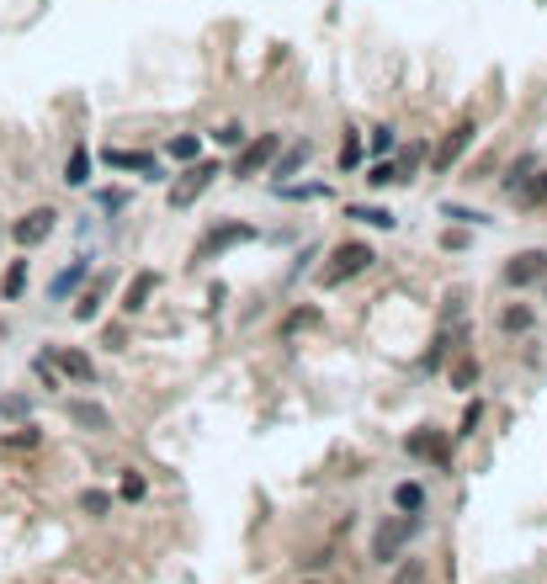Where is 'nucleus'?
Wrapping results in <instances>:
<instances>
[{
	"label": "nucleus",
	"mask_w": 547,
	"mask_h": 584,
	"mask_svg": "<svg viewBox=\"0 0 547 584\" xmlns=\"http://www.w3.org/2000/svg\"><path fill=\"white\" fill-rule=\"evenodd\" d=\"M372 261H377V255H372V244H362V239L335 244V250H330V266L319 271V288H346L351 277H362Z\"/></svg>",
	"instance_id": "1"
},
{
	"label": "nucleus",
	"mask_w": 547,
	"mask_h": 584,
	"mask_svg": "<svg viewBox=\"0 0 547 584\" xmlns=\"http://www.w3.org/2000/svg\"><path fill=\"white\" fill-rule=\"evenodd\" d=\"M415 531H420V516H388V521L372 531V558H377V563H393V558L410 547Z\"/></svg>",
	"instance_id": "2"
},
{
	"label": "nucleus",
	"mask_w": 547,
	"mask_h": 584,
	"mask_svg": "<svg viewBox=\"0 0 547 584\" xmlns=\"http://www.w3.org/2000/svg\"><path fill=\"white\" fill-rule=\"evenodd\" d=\"M404 452L410 457H420V463H436V467H452V436L446 430H410L404 436Z\"/></svg>",
	"instance_id": "3"
},
{
	"label": "nucleus",
	"mask_w": 547,
	"mask_h": 584,
	"mask_svg": "<svg viewBox=\"0 0 547 584\" xmlns=\"http://www.w3.org/2000/svg\"><path fill=\"white\" fill-rule=\"evenodd\" d=\"M277 149H282V138L277 133H260V138H250L240 155H234V181H250V175H260L271 160H277Z\"/></svg>",
	"instance_id": "4"
},
{
	"label": "nucleus",
	"mask_w": 547,
	"mask_h": 584,
	"mask_svg": "<svg viewBox=\"0 0 547 584\" xmlns=\"http://www.w3.org/2000/svg\"><path fill=\"white\" fill-rule=\"evenodd\" d=\"M213 175H218V165H213V160H197L191 171H181V181L171 186V208H191V202L213 186Z\"/></svg>",
	"instance_id": "5"
},
{
	"label": "nucleus",
	"mask_w": 547,
	"mask_h": 584,
	"mask_svg": "<svg viewBox=\"0 0 547 584\" xmlns=\"http://www.w3.org/2000/svg\"><path fill=\"white\" fill-rule=\"evenodd\" d=\"M54 229H59V213H54V208H32V213L11 229V239H16L22 250H32V244H43Z\"/></svg>",
	"instance_id": "6"
},
{
	"label": "nucleus",
	"mask_w": 547,
	"mask_h": 584,
	"mask_svg": "<svg viewBox=\"0 0 547 584\" xmlns=\"http://www.w3.org/2000/svg\"><path fill=\"white\" fill-rule=\"evenodd\" d=\"M547 277V250H521V255H510V266H505V282L510 288H532V282H543Z\"/></svg>",
	"instance_id": "7"
},
{
	"label": "nucleus",
	"mask_w": 547,
	"mask_h": 584,
	"mask_svg": "<svg viewBox=\"0 0 547 584\" xmlns=\"http://www.w3.org/2000/svg\"><path fill=\"white\" fill-rule=\"evenodd\" d=\"M473 138H479V128H473V122H457V128L441 138V149H436V171H452V165L473 149Z\"/></svg>",
	"instance_id": "8"
},
{
	"label": "nucleus",
	"mask_w": 547,
	"mask_h": 584,
	"mask_svg": "<svg viewBox=\"0 0 547 584\" xmlns=\"http://www.w3.org/2000/svg\"><path fill=\"white\" fill-rule=\"evenodd\" d=\"M244 239H255V229H250V224H218V229H213L207 239H202V244H197V255H202V261H213L218 250H229V244H244Z\"/></svg>",
	"instance_id": "9"
},
{
	"label": "nucleus",
	"mask_w": 547,
	"mask_h": 584,
	"mask_svg": "<svg viewBox=\"0 0 547 584\" xmlns=\"http://www.w3.org/2000/svg\"><path fill=\"white\" fill-rule=\"evenodd\" d=\"M69 420H75L80 430H112V414L101 404H91V399H69Z\"/></svg>",
	"instance_id": "10"
},
{
	"label": "nucleus",
	"mask_w": 547,
	"mask_h": 584,
	"mask_svg": "<svg viewBox=\"0 0 547 584\" xmlns=\"http://www.w3.org/2000/svg\"><path fill=\"white\" fill-rule=\"evenodd\" d=\"M154 288H160V277H154V271H138V277L128 282V292H122V308H128V314L149 308V297H154Z\"/></svg>",
	"instance_id": "11"
},
{
	"label": "nucleus",
	"mask_w": 547,
	"mask_h": 584,
	"mask_svg": "<svg viewBox=\"0 0 547 584\" xmlns=\"http://www.w3.org/2000/svg\"><path fill=\"white\" fill-rule=\"evenodd\" d=\"M59 372H64V377H75V383H91V377H96V361H91L85 350L64 346L59 350Z\"/></svg>",
	"instance_id": "12"
},
{
	"label": "nucleus",
	"mask_w": 547,
	"mask_h": 584,
	"mask_svg": "<svg viewBox=\"0 0 547 584\" xmlns=\"http://www.w3.org/2000/svg\"><path fill=\"white\" fill-rule=\"evenodd\" d=\"M64 181H69V186H85V181H91V149H85V144L69 149V160H64Z\"/></svg>",
	"instance_id": "13"
},
{
	"label": "nucleus",
	"mask_w": 547,
	"mask_h": 584,
	"mask_svg": "<svg viewBox=\"0 0 547 584\" xmlns=\"http://www.w3.org/2000/svg\"><path fill=\"white\" fill-rule=\"evenodd\" d=\"M393 505H399V516H420L426 510V489L420 483H399L393 489Z\"/></svg>",
	"instance_id": "14"
},
{
	"label": "nucleus",
	"mask_w": 547,
	"mask_h": 584,
	"mask_svg": "<svg viewBox=\"0 0 547 584\" xmlns=\"http://www.w3.org/2000/svg\"><path fill=\"white\" fill-rule=\"evenodd\" d=\"M112 171H154V155H133V149H107Z\"/></svg>",
	"instance_id": "15"
},
{
	"label": "nucleus",
	"mask_w": 547,
	"mask_h": 584,
	"mask_svg": "<svg viewBox=\"0 0 547 584\" xmlns=\"http://www.w3.org/2000/svg\"><path fill=\"white\" fill-rule=\"evenodd\" d=\"M499 324H505L510 335H521V330H532V324H537V308H526V303H516V308H505V314H499Z\"/></svg>",
	"instance_id": "16"
},
{
	"label": "nucleus",
	"mask_w": 547,
	"mask_h": 584,
	"mask_svg": "<svg viewBox=\"0 0 547 584\" xmlns=\"http://www.w3.org/2000/svg\"><path fill=\"white\" fill-rule=\"evenodd\" d=\"M80 282H85V261H75V266H69V271H59V277H54V297H69V288H80Z\"/></svg>",
	"instance_id": "17"
},
{
	"label": "nucleus",
	"mask_w": 547,
	"mask_h": 584,
	"mask_svg": "<svg viewBox=\"0 0 547 584\" xmlns=\"http://www.w3.org/2000/svg\"><path fill=\"white\" fill-rule=\"evenodd\" d=\"M479 383V361L473 356H457V367H452V388H473Z\"/></svg>",
	"instance_id": "18"
},
{
	"label": "nucleus",
	"mask_w": 547,
	"mask_h": 584,
	"mask_svg": "<svg viewBox=\"0 0 547 584\" xmlns=\"http://www.w3.org/2000/svg\"><path fill=\"white\" fill-rule=\"evenodd\" d=\"M526 208H537V202H547V171L543 175H532V181H521V191H516Z\"/></svg>",
	"instance_id": "19"
},
{
	"label": "nucleus",
	"mask_w": 547,
	"mask_h": 584,
	"mask_svg": "<svg viewBox=\"0 0 547 584\" xmlns=\"http://www.w3.org/2000/svg\"><path fill=\"white\" fill-rule=\"evenodd\" d=\"M22 288H27V261H11V271H5L0 292H5V297H22Z\"/></svg>",
	"instance_id": "20"
},
{
	"label": "nucleus",
	"mask_w": 547,
	"mask_h": 584,
	"mask_svg": "<svg viewBox=\"0 0 547 584\" xmlns=\"http://www.w3.org/2000/svg\"><path fill=\"white\" fill-rule=\"evenodd\" d=\"M80 510H85V516H107V510H112V500H107L101 489H85V494H80Z\"/></svg>",
	"instance_id": "21"
},
{
	"label": "nucleus",
	"mask_w": 547,
	"mask_h": 584,
	"mask_svg": "<svg viewBox=\"0 0 547 584\" xmlns=\"http://www.w3.org/2000/svg\"><path fill=\"white\" fill-rule=\"evenodd\" d=\"M308 160V144H293V149H287V160H282V165H277V186H282V181H287V175L298 171V165H304Z\"/></svg>",
	"instance_id": "22"
},
{
	"label": "nucleus",
	"mask_w": 547,
	"mask_h": 584,
	"mask_svg": "<svg viewBox=\"0 0 547 584\" xmlns=\"http://www.w3.org/2000/svg\"><path fill=\"white\" fill-rule=\"evenodd\" d=\"M0 414H5V420H27V414H32V404H27L22 394H5V399H0Z\"/></svg>",
	"instance_id": "23"
},
{
	"label": "nucleus",
	"mask_w": 547,
	"mask_h": 584,
	"mask_svg": "<svg viewBox=\"0 0 547 584\" xmlns=\"http://www.w3.org/2000/svg\"><path fill=\"white\" fill-rule=\"evenodd\" d=\"M351 218H366L372 229H393V213H383V208H351Z\"/></svg>",
	"instance_id": "24"
},
{
	"label": "nucleus",
	"mask_w": 547,
	"mask_h": 584,
	"mask_svg": "<svg viewBox=\"0 0 547 584\" xmlns=\"http://www.w3.org/2000/svg\"><path fill=\"white\" fill-rule=\"evenodd\" d=\"M526 175H532V160H516V165H510V175H505V181H499V186H505V191H510V197H516V191H521V181H526Z\"/></svg>",
	"instance_id": "25"
},
{
	"label": "nucleus",
	"mask_w": 547,
	"mask_h": 584,
	"mask_svg": "<svg viewBox=\"0 0 547 584\" xmlns=\"http://www.w3.org/2000/svg\"><path fill=\"white\" fill-rule=\"evenodd\" d=\"M308 324H319V308H298V314L282 324V335H298V330H308Z\"/></svg>",
	"instance_id": "26"
},
{
	"label": "nucleus",
	"mask_w": 547,
	"mask_h": 584,
	"mask_svg": "<svg viewBox=\"0 0 547 584\" xmlns=\"http://www.w3.org/2000/svg\"><path fill=\"white\" fill-rule=\"evenodd\" d=\"M171 155H176V160H197V155H202V144H197L191 133H181V138H171Z\"/></svg>",
	"instance_id": "27"
},
{
	"label": "nucleus",
	"mask_w": 547,
	"mask_h": 584,
	"mask_svg": "<svg viewBox=\"0 0 547 584\" xmlns=\"http://www.w3.org/2000/svg\"><path fill=\"white\" fill-rule=\"evenodd\" d=\"M101 288H107V282H96V288H91L85 297H80V308H75L80 319H96V308H101Z\"/></svg>",
	"instance_id": "28"
},
{
	"label": "nucleus",
	"mask_w": 547,
	"mask_h": 584,
	"mask_svg": "<svg viewBox=\"0 0 547 584\" xmlns=\"http://www.w3.org/2000/svg\"><path fill=\"white\" fill-rule=\"evenodd\" d=\"M340 165H346V171L362 165V144H357V133H346V144H340Z\"/></svg>",
	"instance_id": "29"
},
{
	"label": "nucleus",
	"mask_w": 547,
	"mask_h": 584,
	"mask_svg": "<svg viewBox=\"0 0 547 584\" xmlns=\"http://www.w3.org/2000/svg\"><path fill=\"white\" fill-rule=\"evenodd\" d=\"M5 447H16V452L27 447V452H32V447H38V430H32V425H22V430H11V436H5Z\"/></svg>",
	"instance_id": "30"
},
{
	"label": "nucleus",
	"mask_w": 547,
	"mask_h": 584,
	"mask_svg": "<svg viewBox=\"0 0 547 584\" xmlns=\"http://www.w3.org/2000/svg\"><path fill=\"white\" fill-rule=\"evenodd\" d=\"M388 181H399V175H393V165H383V160H377V165H366V186H388Z\"/></svg>",
	"instance_id": "31"
},
{
	"label": "nucleus",
	"mask_w": 547,
	"mask_h": 584,
	"mask_svg": "<svg viewBox=\"0 0 547 584\" xmlns=\"http://www.w3.org/2000/svg\"><path fill=\"white\" fill-rule=\"evenodd\" d=\"M213 138H218V144H244V128H240V122H224Z\"/></svg>",
	"instance_id": "32"
},
{
	"label": "nucleus",
	"mask_w": 547,
	"mask_h": 584,
	"mask_svg": "<svg viewBox=\"0 0 547 584\" xmlns=\"http://www.w3.org/2000/svg\"><path fill=\"white\" fill-rule=\"evenodd\" d=\"M479 420H484V404H468V414H463V430H457V436H473V430H479Z\"/></svg>",
	"instance_id": "33"
},
{
	"label": "nucleus",
	"mask_w": 547,
	"mask_h": 584,
	"mask_svg": "<svg viewBox=\"0 0 547 584\" xmlns=\"http://www.w3.org/2000/svg\"><path fill=\"white\" fill-rule=\"evenodd\" d=\"M372 149L388 155V149H393V128H372Z\"/></svg>",
	"instance_id": "34"
},
{
	"label": "nucleus",
	"mask_w": 547,
	"mask_h": 584,
	"mask_svg": "<svg viewBox=\"0 0 547 584\" xmlns=\"http://www.w3.org/2000/svg\"><path fill=\"white\" fill-rule=\"evenodd\" d=\"M122 500H144V478H138V473L122 478Z\"/></svg>",
	"instance_id": "35"
},
{
	"label": "nucleus",
	"mask_w": 547,
	"mask_h": 584,
	"mask_svg": "<svg viewBox=\"0 0 547 584\" xmlns=\"http://www.w3.org/2000/svg\"><path fill=\"white\" fill-rule=\"evenodd\" d=\"M393 584H426V569L420 563H410V569H399V580Z\"/></svg>",
	"instance_id": "36"
},
{
	"label": "nucleus",
	"mask_w": 547,
	"mask_h": 584,
	"mask_svg": "<svg viewBox=\"0 0 547 584\" xmlns=\"http://www.w3.org/2000/svg\"><path fill=\"white\" fill-rule=\"evenodd\" d=\"M420 160H426V149H420V144H415V149H404V175L420 171Z\"/></svg>",
	"instance_id": "37"
},
{
	"label": "nucleus",
	"mask_w": 547,
	"mask_h": 584,
	"mask_svg": "<svg viewBox=\"0 0 547 584\" xmlns=\"http://www.w3.org/2000/svg\"><path fill=\"white\" fill-rule=\"evenodd\" d=\"M543 297H547V277H543Z\"/></svg>",
	"instance_id": "38"
},
{
	"label": "nucleus",
	"mask_w": 547,
	"mask_h": 584,
	"mask_svg": "<svg viewBox=\"0 0 547 584\" xmlns=\"http://www.w3.org/2000/svg\"><path fill=\"white\" fill-rule=\"evenodd\" d=\"M308 584H313V580H308Z\"/></svg>",
	"instance_id": "39"
}]
</instances>
